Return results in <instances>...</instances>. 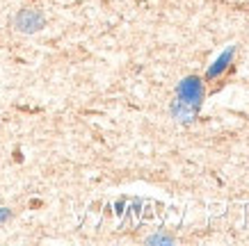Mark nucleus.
I'll list each match as a JSON object with an SVG mask.
<instances>
[{
  "label": "nucleus",
  "mask_w": 249,
  "mask_h": 246,
  "mask_svg": "<svg viewBox=\"0 0 249 246\" xmlns=\"http://www.w3.org/2000/svg\"><path fill=\"white\" fill-rule=\"evenodd\" d=\"M201 98H204V87H201V80L199 78H185V80L178 84V100L174 103L172 112L174 116L178 119H192L196 114V107L201 105Z\"/></svg>",
  "instance_id": "1"
},
{
  "label": "nucleus",
  "mask_w": 249,
  "mask_h": 246,
  "mask_svg": "<svg viewBox=\"0 0 249 246\" xmlns=\"http://www.w3.org/2000/svg\"><path fill=\"white\" fill-rule=\"evenodd\" d=\"M44 25V16L39 14L37 9H23L21 14L16 16V28L23 32H37Z\"/></svg>",
  "instance_id": "2"
},
{
  "label": "nucleus",
  "mask_w": 249,
  "mask_h": 246,
  "mask_svg": "<svg viewBox=\"0 0 249 246\" xmlns=\"http://www.w3.org/2000/svg\"><path fill=\"white\" fill-rule=\"evenodd\" d=\"M231 57H233V48H231V50H227V52H222V55L217 57V62H215V64H213V66L208 68V73H206V78H208V80H213V78H217V75L224 73V68L229 66V62H231Z\"/></svg>",
  "instance_id": "3"
},
{
  "label": "nucleus",
  "mask_w": 249,
  "mask_h": 246,
  "mask_svg": "<svg viewBox=\"0 0 249 246\" xmlns=\"http://www.w3.org/2000/svg\"><path fill=\"white\" fill-rule=\"evenodd\" d=\"M149 242H151V244H172V237H162V235H158V237H151Z\"/></svg>",
  "instance_id": "4"
},
{
  "label": "nucleus",
  "mask_w": 249,
  "mask_h": 246,
  "mask_svg": "<svg viewBox=\"0 0 249 246\" xmlns=\"http://www.w3.org/2000/svg\"><path fill=\"white\" fill-rule=\"evenodd\" d=\"M5 216H7V212H5V210H0V221H2Z\"/></svg>",
  "instance_id": "5"
}]
</instances>
